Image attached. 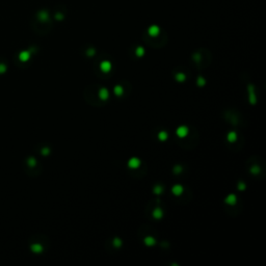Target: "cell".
I'll list each match as a JSON object with an SVG mask.
<instances>
[{
    "mask_svg": "<svg viewBox=\"0 0 266 266\" xmlns=\"http://www.w3.org/2000/svg\"><path fill=\"white\" fill-rule=\"evenodd\" d=\"M39 17H40V19L42 21H46L48 19V12H41L40 14H39Z\"/></svg>",
    "mask_w": 266,
    "mask_h": 266,
    "instance_id": "obj_14",
    "label": "cell"
},
{
    "mask_svg": "<svg viewBox=\"0 0 266 266\" xmlns=\"http://www.w3.org/2000/svg\"><path fill=\"white\" fill-rule=\"evenodd\" d=\"M181 167H179V165H177V167H175V169H174V172L175 173H180L181 172Z\"/></svg>",
    "mask_w": 266,
    "mask_h": 266,
    "instance_id": "obj_25",
    "label": "cell"
},
{
    "mask_svg": "<svg viewBox=\"0 0 266 266\" xmlns=\"http://www.w3.org/2000/svg\"><path fill=\"white\" fill-rule=\"evenodd\" d=\"M144 53V49L142 47H137L136 49V55L137 56H142Z\"/></svg>",
    "mask_w": 266,
    "mask_h": 266,
    "instance_id": "obj_18",
    "label": "cell"
},
{
    "mask_svg": "<svg viewBox=\"0 0 266 266\" xmlns=\"http://www.w3.org/2000/svg\"><path fill=\"white\" fill-rule=\"evenodd\" d=\"M155 239L153 238V237H147V238L144 239V243L147 244V245H153V244H155Z\"/></svg>",
    "mask_w": 266,
    "mask_h": 266,
    "instance_id": "obj_13",
    "label": "cell"
},
{
    "mask_svg": "<svg viewBox=\"0 0 266 266\" xmlns=\"http://www.w3.org/2000/svg\"><path fill=\"white\" fill-rule=\"evenodd\" d=\"M205 83H206V81H205V79L203 77H199L198 78V85H204Z\"/></svg>",
    "mask_w": 266,
    "mask_h": 266,
    "instance_id": "obj_21",
    "label": "cell"
},
{
    "mask_svg": "<svg viewBox=\"0 0 266 266\" xmlns=\"http://www.w3.org/2000/svg\"><path fill=\"white\" fill-rule=\"evenodd\" d=\"M139 164H140V160L138 159V158H131V159L129 160V162H128V165H129V167H131V169H137V167H139Z\"/></svg>",
    "mask_w": 266,
    "mask_h": 266,
    "instance_id": "obj_2",
    "label": "cell"
},
{
    "mask_svg": "<svg viewBox=\"0 0 266 266\" xmlns=\"http://www.w3.org/2000/svg\"><path fill=\"white\" fill-rule=\"evenodd\" d=\"M176 133L178 136L184 137V136H186L187 133H188V128H187L186 126H180V127L177 128Z\"/></svg>",
    "mask_w": 266,
    "mask_h": 266,
    "instance_id": "obj_1",
    "label": "cell"
},
{
    "mask_svg": "<svg viewBox=\"0 0 266 266\" xmlns=\"http://www.w3.org/2000/svg\"><path fill=\"white\" fill-rule=\"evenodd\" d=\"M154 192H155L156 194H160V193L162 192V187L160 186V185H157V186H155Z\"/></svg>",
    "mask_w": 266,
    "mask_h": 266,
    "instance_id": "obj_19",
    "label": "cell"
},
{
    "mask_svg": "<svg viewBox=\"0 0 266 266\" xmlns=\"http://www.w3.org/2000/svg\"><path fill=\"white\" fill-rule=\"evenodd\" d=\"M49 152H50V150L48 149V148H44V149L42 150V154L47 155V154H49Z\"/></svg>",
    "mask_w": 266,
    "mask_h": 266,
    "instance_id": "obj_24",
    "label": "cell"
},
{
    "mask_svg": "<svg viewBox=\"0 0 266 266\" xmlns=\"http://www.w3.org/2000/svg\"><path fill=\"white\" fill-rule=\"evenodd\" d=\"M6 71V66L4 64H0V74H2Z\"/></svg>",
    "mask_w": 266,
    "mask_h": 266,
    "instance_id": "obj_22",
    "label": "cell"
},
{
    "mask_svg": "<svg viewBox=\"0 0 266 266\" xmlns=\"http://www.w3.org/2000/svg\"><path fill=\"white\" fill-rule=\"evenodd\" d=\"M176 79L178 80V81H184L185 75L183 74V73H178V74L176 75Z\"/></svg>",
    "mask_w": 266,
    "mask_h": 266,
    "instance_id": "obj_17",
    "label": "cell"
},
{
    "mask_svg": "<svg viewBox=\"0 0 266 266\" xmlns=\"http://www.w3.org/2000/svg\"><path fill=\"white\" fill-rule=\"evenodd\" d=\"M158 137H159L160 140H165V139L167 138V133L165 131H161L159 134H158Z\"/></svg>",
    "mask_w": 266,
    "mask_h": 266,
    "instance_id": "obj_16",
    "label": "cell"
},
{
    "mask_svg": "<svg viewBox=\"0 0 266 266\" xmlns=\"http://www.w3.org/2000/svg\"><path fill=\"white\" fill-rule=\"evenodd\" d=\"M160 32V28L157 26V25H152L151 27L149 28V35L152 37H156L158 35Z\"/></svg>",
    "mask_w": 266,
    "mask_h": 266,
    "instance_id": "obj_3",
    "label": "cell"
},
{
    "mask_svg": "<svg viewBox=\"0 0 266 266\" xmlns=\"http://www.w3.org/2000/svg\"><path fill=\"white\" fill-rule=\"evenodd\" d=\"M30 249H31V251H32L33 253H37V254L43 251V246L41 245V244H32Z\"/></svg>",
    "mask_w": 266,
    "mask_h": 266,
    "instance_id": "obj_10",
    "label": "cell"
},
{
    "mask_svg": "<svg viewBox=\"0 0 266 266\" xmlns=\"http://www.w3.org/2000/svg\"><path fill=\"white\" fill-rule=\"evenodd\" d=\"M162 215H163V213H162V210L160 208H156L154 210V212H153V216L155 218H161Z\"/></svg>",
    "mask_w": 266,
    "mask_h": 266,
    "instance_id": "obj_11",
    "label": "cell"
},
{
    "mask_svg": "<svg viewBox=\"0 0 266 266\" xmlns=\"http://www.w3.org/2000/svg\"><path fill=\"white\" fill-rule=\"evenodd\" d=\"M94 53H95V50L94 49H90L88 51H87V54H88V55H94Z\"/></svg>",
    "mask_w": 266,
    "mask_h": 266,
    "instance_id": "obj_28",
    "label": "cell"
},
{
    "mask_svg": "<svg viewBox=\"0 0 266 266\" xmlns=\"http://www.w3.org/2000/svg\"><path fill=\"white\" fill-rule=\"evenodd\" d=\"M251 172H253V173H255V174H257V173H259V167H253V169H251Z\"/></svg>",
    "mask_w": 266,
    "mask_h": 266,
    "instance_id": "obj_27",
    "label": "cell"
},
{
    "mask_svg": "<svg viewBox=\"0 0 266 266\" xmlns=\"http://www.w3.org/2000/svg\"><path fill=\"white\" fill-rule=\"evenodd\" d=\"M100 68H101L103 72H109L110 69H111V64L109 61H107V60H104V61L101 62Z\"/></svg>",
    "mask_w": 266,
    "mask_h": 266,
    "instance_id": "obj_5",
    "label": "cell"
},
{
    "mask_svg": "<svg viewBox=\"0 0 266 266\" xmlns=\"http://www.w3.org/2000/svg\"><path fill=\"white\" fill-rule=\"evenodd\" d=\"M236 201H237V198L235 194H230V196H228L226 199V203H228V204H230V205H234L236 203Z\"/></svg>",
    "mask_w": 266,
    "mask_h": 266,
    "instance_id": "obj_8",
    "label": "cell"
},
{
    "mask_svg": "<svg viewBox=\"0 0 266 266\" xmlns=\"http://www.w3.org/2000/svg\"><path fill=\"white\" fill-rule=\"evenodd\" d=\"M172 191H173V193L176 194V196H179V194H181L182 191H183V187H182L181 185H175V186H173Z\"/></svg>",
    "mask_w": 266,
    "mask_h": 266,
    "instance_id": "obj_7",
    "label": "cell"
},
{
    "mask_svg": "<svg viewBox=\"0 0 266 266\" xmlns=\"http://www.w3.org/2000/svg\"><path fill=\"white\" fill-rule=\"evenodd\" d=\"M236 138H237V135L235 132H230L229 134H228V140H229V142H235Z\"/></svg>",
    "mask_w": 266,
    "mask_h": 266,
    "instance_id": "obj_12",
    "label": "cell"
},
{
    "mask_svg": "<svg viewBox=\"0 0 266 266\" xmlns=\"http://www.w3.org/2000/svg\"><path fill=\"white\" fill-rule=\"evenodd\" d=\"M113 244H115V246H120L121 244H122V241H121V239L115 238V240H113Z\"/></svg>",
    "mask_w": 266,
    "mask_h": 266,
    "instance_id": "obj_23",
    "label": "cell"
},
{
    "mask_svg": "<svg viewBox=\"0 0 266 266\" xmlns=\"http://www.w3.org/2000/svg\"><path fill=\"white\" fill-rule=\"evenodd\" d=\"M30 58V51H22V52H20V54H19V59L21 60V61H27L28 59Z\"/></svg>",
    "mask_w": 266,
    "mask_h": 266,
    "instance_id": "obj_4",
    "label": "cell"
},
{
    "mask_svg": "<svg viewBox=\"0 0 266 266\" xmlns=\"http://www.w3.org/2000/svg\"><path fill=\"white\" fill-rule=\"evenodd\" d=\"M115 94L117 95V96L122 95L123 94V87L120 86V85H117V86H115Z\"/></svg>",
    "mask_w": 266,
    "mask_h": 266,
    "instance_id": "obj_15",
    "label": "cell"
},
{
    "mask_svg": "<svg viewBox=\"0 0 266 266\" xmlns=\"http://www.w3.org/2000/svg\"><path fill=\"white\" fill-rule=\"evenodd\" d=\"M249 102L251 104H255L256 103V97H255L254 90H253V85H249Z\"/></svg>",
    "mask_w": 266,
    "mask_h": 266,
    "instance_id": "obj_6",
    "label": "cell"
},
{
    "mask_svg": "<svg viewBox=\"0 0 266 266\" xmlns=\"http://www.w3.org/2000/svg\"><path fill=\"white\" fill-rule=\"evenodd\" d=\"M238 188L239 189H241V190H243L244 188H245V185H244V183H239V186H238Z\"/></svg>",
    "mask_w": 266,
    "mask_h": 266,
    "instance_id": "obj_26",
    "label": "cell"
},
{
    "mask_svg": "<svg viewBox=\"0 0 266 266\" xmlns=\"http://www.w3.org/2000/svg\"><path fill=\"white\" fill-rule=\"evenodd\" d=\"M108 96H109V94H108V91H107L106 88H101V90H100L99 97L102 100H106L107 98H108Z\"/></svg>",
    "mask_w": 266,
    "mask_h": 266,
    "instance_id": "obj_9",
    "label": "cell"
},
{
    "mask_svg": "<svg viewBox=\"0 0 266 266\" xmlns=\"http://www.w3.org/2000/svg\"><path fill=\"white\" fill-rule=\"evenodd\" d=\"M27 162H28V164H29V167H35V159L32 158V157H30Z\"/></svg>",
    "mask_w": 266,
    "mask_h": 266,
    "instance_id": "obj_20",
    "label": "cell"
}]
</instances>
